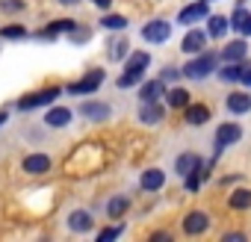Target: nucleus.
<instances>
[{
  "mask_svg": "<svg viewBox=\"0 0 251 242\" xmlns=\"http://www.w3.org/2000/svg\"><path fill=\"white\" fill-rule=\"evenodd\" d=\"M213 71H216V56L213 53H201L198 59L183 65V77H192V80H201V77H207Z\"/></svg>",
  "mask_w": 251,
  "mask_h": 242,
  "instance_id": "nucleus-1",
  "label": "nucleus"
},
{
  "mask_svg": "<svg viewBox=\"0 0 251 242\" xmlns=\"http://www.w3.org/2000/svg\"><path fill=\"white\" fill-rule=\"evenodd\" d=\"M142 36H145V42H151V45H163V42H169V36H172V24H169V21H148V24L142 27Z\"/></svg>",
  "mask_w": 251,
  "mask_h": 242,
  "instance_id": "nucleus-2",
  "label": "nucleus"
},
{
  "mask_svg": "<svg viewBox=\"0 0 251 242\" xmlns=\"http://www.w3.org/2000/svg\"><path fill=\"white\" fill-rule=\"evenodd\" d=\"M239 136H242L239 124H219V130H216V157L222 154V148L239 142Z\"/></svg>",
  "mask_w": 251,
  "mask_h": 242,
  "instance_id": "nucleus-3",
  "label": "nucleus"
},
{
  "mask_svg": "<svg viewBox=\"0 0 251 242\" xmlns=\"http://www.w3.org/2000/svg\"><path fill=\"white\" fill-rule=\"evenodd\" d=\"M100 83H103V71H100V68H95V71H89V74H86V80L71 83V86H68V92H74V95H92Z\"/></svg>",
  "mask_w": 251,
  "mask_h": 242,
  "instance_id": "nucleus-4",
  "label": "nucleus"
},
{
  "mask_svg": "<svg viewBox=\"0 0 251 242\" xmlns=\"http://www.w3.org/2000/svg\"><path fill=\"white\" fill-rule=\"evenodd\" d=\"M56 97H59V89H45V92H36V95L21 97L18 106H21V109H33V106H45V103H50V100H56Z\"/></svg>",
  "mask_w": 251,
  "mask_h": 242,
  "instance_id": "nucleus-5",
  "label": "nucleus"
},
{
  "mask_svg": "<svg viewBox=\"0 0 251 242\" xmlns=\"http://www.w3.org/2000/svg\"><path fill=\"white\" fill-rule=\"evenodd\" d=\"M139 118H142V124H160V121H163V106L157 100H142Z\"/></svg>",
  "mask_w": 251,
  "mask_h": 242,
  "instance_id": "nucleus-6",
  "label": "nucleus"
},
{
  "mask_svg": "<svg viewBox=\"0 0 251 242\" xmlns=\"http://www.w3.org/2000/svg\"><path fill=\"white\" fill-rule=\"evenodd\" d=\"M207 224H210V218H207V213H201V210H195V213H189V216L183 218V230H186L189 236H192V233H204Z\"/></svg>",
  "mask_w": 251,
  "mask_h": 242,
  "instance_id": "nucleus-7",
  "label": "nucleus"
},
{
  "mask_svg": "<svg viewBox=\"0 0 251 242\" xmlns=\"http://www.w3.org/2000/svg\"><path fill=\"white\" fill-rule=\"evenodd\" d=\"M207 121H210V109H207L204 103H192V106H186V124L201 127V124H207Z\"/></svg>",
  "mask_w": 251,
  "mask_h": 242,
  "instance_id": "nucleus-8",
  "label": "nucleus"
},
{
  "mask_svg": "<svg viewBox=\"0 0 251 242\" xmlns=\"http://www.w3.org/2000/svg\"><path fill=\"white\" fill-rule=\"evenodd\" d=\"M204 42H207V36L201 30H189L183 36V53H201L204 50Z\"/></svg>",
  "mask_w": 251,
  "mask_h": 242,
  "instance_id": "nucleus-9",
  "label": "nucleus"
},
{
  "mask_svg": "<svg viewBox=\"0 0 251 242\" xmlns=\"http://www.w3.org/2000/svg\"><path fill=\"white\" fill-rule=\"evenodd\" d=\"M50 169V160L45 157V154H30L27 160H24V171L27 174H45Z\"/></svg>",
  "mask_w": 251,
  "mask_h": 242,
  "instance_id": "nucleus-10",
  "label": "nucleus"
},
{
  "mask_svg": "<svg viewBox=\"0 0 251 242\" xmlns=\"http://www.w3.org/2000/svg\"><path fill=\"white\" fill-rule=\"evenodd\" d=\"M80 112H83L86 118H92V121H103V118H109V106H106V103H95V100H86V103L80 106Z\"/></svg>",
  "mask_w": 251,
  "mask_h": 242,
  "instance_id": "nucleus-11",
  "label": "nucleus"
},
{
  "mask_svg": "<svg viewBox=\"0 0 251 242\" xmlns=\"http://www.w3.org/2000/svg\"><path fill=\"white\" fill-rule=\"evenodd\" d=\"M201 18H207V0H204V3H192V6H186L180 12V24H195Z\"/></svg>",
  "mask_w": 251,
  "mask_h": 242,
  "instance_id": "nucleus-12",
  "label": "nucleus"
},
{
  "mask_svg": "<svg viewBox=\"0 0 251 242\" xmlns=\"http://www.w3.org/2000/svg\"><path fill=\"white\" fill-rule=\"evenodd\" d=\"M68 121H71V109H65V106H56L45 115V124H50V127H65Z\"/></svg>",
  "mask_w": 251,
  "mask_h": 242,
  "instance_id": "nucleus-13",
  "label": "nucleus"
},
{
  "mask_svg": "<svg viewBox=\"0 0 251 242\" xmlns=\"http://www.w3.org/2000/svg\"><path fill=\"white\" fill-rule=\"evenodd\" d=\"M163 92H166V80H151V83H145V86H142L139 97H142V100H160V97H163Z\"/></svg>",
  "mask_w": 251,
  "mask_h": 242,
  "instance_id": "nucleus-14",
  "label": "nucleus"
},
{
  "mask_svg": "<svg viewBox=\"0 0 251 242\" xmlns=\"http://www.w3.org/2000/svg\"><path fill=\"white\" fill-rule=\"evenodd\" d=\"M175 169H177V174H189V171H195V169H201V160H198V154H180L177 157V163H175Z\"/></svg>",
  "mask_w": 251,
  "mask_h": 242,
  "instance_id": "nucleus-15",
  "label": "nucleus"
},
{
  "mask_svg": "<svg viewBox=\"0 0 251 242\" xmlns=\"http://www.w3.org/2000/svg\"><path fill=\"white\" fill-rule=\"evenodd\" d=\"M163 183H166V174H163L160 169H148V171L142 174V189H148V192H157Z\"/></svg>",
  "mask_w": 251,
  "mask_h": 242,
  "instance_id": "nucleus-16",
  "label": "nucleus"
},
{
  "mask_svg": "<svg viewBox=\"0 0 251 242\" xmlns=\"http://www.w3.org/2000/svg\"><path fill=\"white\" fill-rule=\"evenodd\" d=\"M68 227H71V230H77V233L92 230V216H89L86 210H77V213H71V216H68Z\"/></svg>",
  "mask_w": 251,
  "mask_h": 242,
  "instance_id": "nucleus-17",
  "label": "nucleus"
},
{
  "mask_svg": "<svg viewBox=\"0 0 251 242\" xmlns=\"http://www.w3.org/2000/svg\"><path fill=\"white\" fill-rule=\"evenodd\" d=\"M227 109H230V112H248V109H251V95L233 92V95L227 97Z\"/></svg>",
  "mask_w": 251,
  "mask_h": 242,
  "instance_id": "nucleus-18",
  "label": "nucleus"
},
{
  "mask_svg": "<svg viewBox=\"0 0 251 242\" xmlns=\"http://www.w3.org/2000/svg\"><path fill=\"white\" fill-rule=\"evenodd\" d=\"M245 53H248V48H245V42H239V39H236V42H230V45L222 50V56H225L227 62H239Z\"/></svg>",
  "mask_w": 251,
  "mask_h": 242,
  "instance_id": "nucleus-19",
  "label": "nucleus"
},
{
  "mask_svg": "<svg viewBox=\"0 0 251 242\" xmlns=\"http://www.w3.org/2000/svg\"><path fill=\"white\" fill-rule=\"evenodd\" d=\"M227 33V18H222V15H213L210 21H207V36H213V39H222Z\"/></svg>",
  "mask_w": 251,
  "mask_h": 242,
  "instance_id": "nucleus-20",
  "label": "nucleus"
},
{
  "mask_svg": "<svg viewBox=\"0 0 251 242\" xmlns=\"http://www.w3.org/2000/svg\"><path fill=\"white\" fill-rule=\"evenodd\" d=\"M148 62H151V56L142 53V50H136V53L127 59V68H124V71H139V74H142V71L148 68Z\"/></svg>",
  "mask_w": 251,
  "mask_h": 242,
  "instance_id": "nucleus-21",
  "label": "nucleus"
},
{
  "mask_svg": "<svg viewBox=\"0 0 251 242\" xmlns=\"http://www.w3.org/2000/svg\"><path fill=\"white\" fill-rule=\"evenodd\" d=\"M169 106H175V109L189 106V92H186V89H172V92H169Z\"/></svg>",
  "mask_w": 251,
  "mask_h": 242,
  "instance_id": "nucleus-22",
  "label": "nucleus"
},
{
  "mask_svg": "<svg viewBox=\"0 0 251 242\" xmlns=\"http://www.w3.org/2000/svg\"><path fill=\"white\" fill-rule=\"evenodd\" d=\"M230 207H233V210H248V207H251V192H248V189H236V192L230 195Z\"/></svg>",
  "mask_w": 251,
  "mask_h": 242,
  "instance_id": "nucleus-23",
  "label": "nucleus"
},
{
  "mask_svg": "<svg viewBox=\"0 0 251 242\" xmlns=\"http://www.w3.org/2000/svg\"><path fill=\"white\" fill-rule=\"evenodd\" d=\"M71 30H77V24H74L71 18H65V21H53V24L48 27V33H45V36L50 39V36H59V33H71Z\"/></svg>",
  "mask_w": 251,
  "mask_h": 242,
  "instance_id": "nucleus-24",
  "label": "nucleus"
},
{
  "mask_svg": "<svg viewBox=\"0 0 251 242\" xmlns=\"http://www.w3.org/2000/svg\"><path fill=\"white\" fill-rule=\"evenodd\" d=\"M242 68H245V65H236V62H233V65H225V68H222V80H225V83L242 80Z\"/></svg>",
  "mask_w": 251,
  "mask_h": 242,
  "instance_id": "nucleus-25",
  "label": "nucleus"
},
{
  "mask_svg": "<svg viewBox=\"0 0 251 242\" xmlns=\"http://www.w3.org/2000/svg\"><path fill=\"white\" fill-rule=\"evenodd\" d=\"M100 24L106 30H124V27H127V18H124V15H103Z\"/></svg>",
  "mask_w": 251,
  "mask_h": 242,
  "instance_id": "nucleus-26",
  "label": "nucleus"
},
{
  "mask_svg": "<svg viewBox=\"0 0 251 242\" xmlns=\"http://www.w3.org/2000/svg\"><path fill=\"white\" fill-rule=\"evenodd\" d=\"M124 210H127V198H121V195H118V198H112V201L106 204V213H109L112 218H118Z\"/></svg>",
  "mask_w": 251,
  "mask_h": 242,
  "instance_id": "nucleus-27",
  "label": "nucleus"
},
{
  "mask_svg": "<svg viewBox=\"0 0 251 242\" xmlns=\"http://www.w3.org/2000/svg\"><path fill=\"white\" fill-rule=\"evenodd\" d=\"M139 80H142L139 71H124V74L118 77V89H130V86H136Z\"/></svg>",
  "mask_w": 251,
  "mask_h": 242,
  "instance_id": "nucleus-28",
  "label": "nucleus"
},
{
  "mask_svg": "<svg viewBox=\"0 0 251 242\" xmlns=\"http://www.w3.org/2000/svg\"><path fill=\"white\" fill-rule=\"evenodd\" d=\"M27 36V30L21 27V24H9V27H3V39H24Z\"/></svg>",
  "mask_w": 251,
  "mask_h": 242,
  "instance_id": "nucleus-29",
  "label": "nucleus"
},
{
  "mask_svg": "<svg viewBox=\"0 0 251 242\" xmlns=\"http://www.w3.org/2000/svg\"><path fill=\"white\" fill-rule=\"evenodd\" d=\"M245 18H248V9H242V3H236V9H233V18H230V21H233V27L239 30V27L245 24Z\"/></svg>",
  "mask_w": 251,
  "mask_h": 242,
  "instance_id": "nucleus-30",
  "label": "nucleus"
},
{
  "mask_svg": "<svg viewBox=\"0 0 251 242\" xmlns=\"http://www.w3.org/2000/svg\"><path fill=\"white\" fill-rule=\"evenodd\" d=\"M124 53H127V42H124V39H118V42L112 45V53H109V56H112V59H121Z\"/></svg>",
  "mask_w": 251,
  "mask_h": 242,
  "instance_id": "nucleus-31",
  "label": "nucleus"
},
{
  "mask_svg": "<svg viewBox=\"0 0 251 242\" xmlns=\"http://www.w3.org/2000/svg\"><path fill=\"white\" fill-rule=\"evenodd\" d=\"M118 233H121V227H106V230L98 233V242H109V239H115Z\"/></svg>",
  "mask_w": 251,
  "mask_h": 242,
  "instance_id": "nucleus-32",
  "label": "nucleus"
},
{
  "mask_svg": "<svg viewBox=\"0 0 251 242\" xmlns=\"http://www.w3.org/2000/svg\"><path fill=\"white\" fill-rule=\"evenodd\" d=\"M3 9H6V12H18V9H24V3H21V0H6Z\"/></svg>",
  "mask_w": 251,
  "mask_h": 242,
  "instance_id": "nucleus-33",
  "label": "nucleus"
},
{
  "mask_svg": "<svg viewBox=\"0 0 251 242\" xmlns=\"http://www.w3.org/2000/svg\"><path fill=\"white\" fill-rule=\"evenodd\" d=\"M160 80H166V83H169V80H177V71H175V68H166V71L160 74Z\"/></svg>",
  "mask_w": 251,
  "mask_h": 242,
  "instance_id": "nucleus-34",
  "label": "nucleus"
},
{
  "mask_svg": "<svg viewBox=\"0 0 251 242\" xmlns=\"http://www.w3.org/2000/svg\"><path fill=\"white\" fill-rule=\"evenodd\" d=\"M239 33H242V36H251V15H248V18H245V24H242V27H239Z\"/></svg>",
  "mask_w": 251,
  "mask_h": 242,
  "instance_id": "nucleus-35",
  "label": "nucleus"
},
{
  "mask_svg": "<svg viewBox=\"0 0 251 242\" xmlns=\"http://www.w3.org/2000/svg\"><path fill=\"white\" fill-rule=\"evenodd\" d=\"M242 83H245V86H251V65H245V68H242Z\"/></svg>",
  "mask_w": 251,
  "mask_h": 242,
  "instance_id": "nucleus-36",
  "label": "nucleus"
},
{
  "mask_svg": "<svg viewBox=\"0 0 251 242\" xmlns=\"http://www.w3.org/2000/svg\"><path fill=\"white\" fill-rule=\"evenodd\" d=\"M242 239H245L242 233H227V236H225V242H242Z\"/></svg>",
  "mask_w": 251,
  "mask_h": 242,
  "instance_id": "nucleus-37",
  "label": "nucleus"
},
{
  "mask_svg": "<svg viewBox=\"0 0 251 242\" xmlns=\"http://www.w3.org/2000/svg\"><path fill=\"white\" fill-rule=\"evenodd\" d=\"M151 239H154V242H166V239H169V233H154Z\"/></svg>",
  "mask_w": 251,
  "mask_h": 242,
  "instance_id": "nucleus-38",
  "label": "nucleus"
},
{
  "mask_svg": "<svg viewBox=\"0 0 251 242\" xmlns=\"http://www.w3.org/2000/svg\"><path fill=\"white\" fill-rule=\"evenodd\" d=\"M95 3H98V6H103V9H106V6H109V3H112V0H95Z\"/></svg>",
  "mask_w": 251,
  "mask_h": 242,
  "instance_id": "nucleus-39",
  "label": "nucleus"
},
{
  "mask_svg": "<svg viewBox=\"0 0 251 242\" xmlns=\"http://www.w3.org/2000/svg\"><path fill=\"white\" fill-rule=\"evenodd\" d=\"M3 121H6V112H0V124H3Z\"/></svg>",
  "mask_w": 251,
  "mask_h": 242,
  "instance_id": "nucleus-40",
  "label": "nucleus"
},
{
  "mask_svg": "<svg viewBox=\"0 0 251 242\" xmlns=\"http://www.w3.org/2000/svg\"><path fill=\"white\" fill-rule=\"evenodd\" d=\"M59 3H77V0H59Z\"/></svg>",
  "mask_w": 251,
  "mask_h": 242,
  "instance_id": "nucleus-41",
  "label": "nucleus"
}]
</instances>
